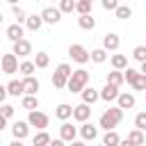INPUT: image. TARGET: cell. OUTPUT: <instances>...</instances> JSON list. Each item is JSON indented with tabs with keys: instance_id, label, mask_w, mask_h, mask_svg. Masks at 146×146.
<instances>
[{
	"instance_id": "1",
	"label": "cell",
	"mask_w": 146,
	"mask_h": 146,
	"mask_svg": "<svg viewBox=\"0 0 146 146\" xmlns=\"http://www.w3.org/2000/svg\"><path fill=\"white\" fill-rule=\"evenodd\" d=\"M121 119H123V110L121 107H110V110H105L103 114H100V121H98V125L105 130V132H110V130H114L119 123H121Z\"/></svg>"
},
{
	"instance_id": "2",
	"label": "cell",
	"mask_w": 146,
	"mask_h": 146,
	"mask_svg": "<svg viewBox=\"0 0 146 146\" xmlns=\"http://www.w3.org/2000/svg\"><path fill=\"white\" fill-rule=\"evenodd\" d=\"M84 87H89V71H87V68H78V71H73V75L68 78L66 89H68L71 94H82Z\"/></svg>"
},
{
	"instance_id": "3",
	"label": "cell",
	"mask_w": 146,
	"mask_h": 146,
	"mask_svg": "<svg viewBox=\"0 0 146 146\" xmlns=\"http://www.w3.org/2000/svg\"><path fill=\"white\" fill-rule=\"evenodd\" d=\"M73 75V68H71V64H59L57 68H55V73H52V84H55V89H64L66 84H68V78Z\"/></svg>"
},
{
	"instance_id": "4",
	"label": "cell",
	"mask_w": 146,
	"mask_h": 146,
	"mask_svg": "<svg viewBox=\"0 0 146 146\" xmlns=\"http://www.w3.org/2000/svg\"><path fill=\"white\" fill-rule=\"evenodd\" d=\"M27 123H30V128H39V132H41V130L48 128L50 116L46 112H41V110H34V112H27Z\"/></svg>"
},
{
	"instance_id": "5",
	"label": "cell",
	"mask_w": 146,
	"mask_h": 146,
	"mask_svg": "<svg viewBox=\"0 0 146 146\" xmlns=\"http://www.w3.org/2000/svg\"><path fill=\"white\" fill-rule=\"evenodd\" d=\"M68 57H71L73 62H78V64H87V62L91 59V52H89L84 46H80V43H71V46H68Z\"/></svg>"
},
{
	"instance_id": "6",
	"label": "cell",
	"mask_w": 146,
	"mask_h": 146,
	"mask_svg": "<svg viewBox=\"0 0 146 146\" xmlns=\"http://www.w3.org/2000/svg\"><path fill=\"white\" fill-rule=\"evenodd\" d=\"M18 57L14 55V52H7V55H2V59H0V68H2V73H7V75H11V73H16L18 71Z\"/></svg>"
},
{
	"instance_id": "7",
	"label": "cell",
	"mask_w": 146,
	"mask_h": 146,
	"mask_svg": "<svg viewBox=\"0 0 146 146\" xmlns=\"http://www.w3.org/2000/svg\"><path fill=\"white\" fill-rule=\"evenodd\" d=\"M41 18H43V23H48V25H57V23L62 21V11H59V7H43Z\"/></svg>"
},
{
	"instance_id": "8",
	"label": "cell",
	"mask_w": 146,
	"mask_h": 146,
	"mask_svg": "<svg viewBox=\"0 0 146 146\" xmlns=\"http://www.w3.org/2000/svg\"><path fill=\"white\" fill-rule=\"evenodd\" d=\"M119 46H121V36H119L116 32H107V34L103 36V50H107V52H116Z\"/></svg>"
},
{
	"instance_id": "9",
	"label": "cell",
	"mask_w": 146,
	"mask_h": 146,
	"mask_svg": "<svg viewBox=\"0 0 146 146\" xmlns=\"http://www.w3.org/2000/svg\"><path fill=\"white\" fill-rule=\"evenodd\" d=\"M135 103H137V98H135L132 91H121L119 98H116V107H121V110H132Z\"/></svg>"
},
{
	"instance_id": "10",
	"label": "cell",
	"mask_w": 146,
	"mask_h": 146,
	"mask_svg": "<svg viewBox=\"0 0 146 146\" xmlns=\"http://www.w3.org/2000/svg\"><path fill=\"white\" fill-rule=\"evenodd\" d=\"M11 135H14V139L23 141V139L30 135V123H27V121H16V123L11 125Z\"/></svg>"
},
{
	"instance_id": "11",
	"label": "cell",
	"mask_w": 146,
	"mask_h": 146,
	"mask_svg": "<svg viewBox=\"0 0 146 146\" xmlns=\"http://www.w3.org/2000/svg\"><path fill=\"white\" fill-rule=\"evenodd\" d=\"M75 135H78V128H75L73 123H68V121H66V123H62V125H59V139H64V141H68V144H71V141H75Z\"/></svg>"
},
{
	"instance_id": "12",
	"label": "cell",
	"mask_w": 146,
	"mask_h": 146,
	"mask_svg": "<svg viewBox=\"0 0 146 146\" xmlns=\"http://www.w3.org/2000/svg\"><path fill=\"white\" fill-rule=\"evenodd\" d=\"M78 132H80L82 141H94V139L98 137V128H96L94 123H82V125L78 128Z\"/></svg>"
},
{
	"instance_id": "13",
	"label": "cell",
	"mask_w": 146,
	"mask_h": 146,
	"mask_svg": "<svg viewBox=\"0 0 146 146\" xmlns=\"http://www.w3.org/2000/svg\"><path fill=\"white\" fill-rule=\"evenodd\" d=\"M11 52H14L16 57H27V55H32V43H30L27 39H21V41L14 43Z\"/></svg>"
},
{
	"instance_id": "14",
	"label": "cell",
	"mask_w": 146,
	"mask_h": 146,
	"mask_svg": "<svg viewBox=\"0 0 146 146\" xmlns=\"http://www.w3.org/2000/svg\"><path fill=\"white\" fill-rule=\"evenodd\" d=\"M55 116H57L62 123H66L68 119H73V105H68V103H59V105L55 107Z\"/></svg>"
},
{
	"instance_id": "15",
	"label": "cell",
	"mask_w": 146,
	"mask_h": 146,
	"mask_svg": "<svg viewBox=\"0 0 146 146\" xmlns=\"http://www.w3.org/2000/svg\"><path fill=\"white\" fill-rule=\"evenodd\" d=\"M89 116H91V107H89V105L80 103V105H75V107H73V119H75V121L87 123V121H89Z\"/></svg>"
},
{
	"instance_id": "16",
	"label": "cell",
	"mask_w": 146,
	"mask_h": 146,
	"mask_svg": "<svg viewBox=\"0 0 146 146\" xmlns=\"http://www.w3.org/2000/svg\"><path fill=\"white\" fill-rule=\"evenodd\" d=\"M80 96H82V103H84V105H89V107H91L96 100H100V91H98V89H94V87H84Z\"/></svg>"
},
{
	"instance_id": "17",
	"label": "cell",
	"mask_w": 146,
	"mask_h": 146,
	"mask_svg": "<svg viewBox=\"0 0 146 146\" xmlns=\"http://www.w3.org/2000/svg\"><path fill=\"white\" fill-rule=\"evenodd\" d=\"M23 34H25V30H23V25H18V23H11V25L7 27V39H9L11 43H16V41L25 39Z\"/></svg>"
},
{
	"instance_id": "18",
	"label": "cell",
	"mask_w": 146,
	"mask_h": 146,
	"mask_svg": "<svg viewBox=\"0 0 146 146\" xmlns=\"http://www.w3.org/2000/svg\"><path fill=\"white\" fill-rule=\"evenodd\" d=\"M39 80L32 75V78H23V89H25V96H36V91H39Z\"/></svg>"
},
{
	"instance_id": "19",
	"label": "cell",
	"mask_w": 146,
	"mask_h": 146,
	"mask_svg": "<svg viewBox=\"0 0 146 146\" xmlns=\"http://www.w3.org/2000/svg\"><path fill=\"white\" fill-rule=\"evenodd\" d=\"M119 89L116 87H112V84H105L103 89H100V100H105V103H112V100H116L119 98Z\"/></svg>"
},
{
	"instance_id": "20",
	"label": "cell",
	"mask_w": 146,
	"mask_h": 146,
	"mask_svg": "<svg viewBox=\"0 0 146 146\" xmlns=\"http://www.w3.org/2000/svg\"><path fill=\"white\" fill-rule=\"evenodd\" d=\"M41 25H43L41 14H30V16H27V21H25V27H27L30 32H39V30H41Z\"/></svg>"
},
{
	"instance_id": "21",
	"label": "cell",
	"mask_w": 146,
	"mask_h": 146,
	"mask_svg": "<svg viewBox=\"0 0 146 146\" xmlns=\"http://www.w3.org/2000/svg\"><path fill=\"white\" fill-rule=\"evenodd\" d=\"M112 71H125L128 68V57L125 55H110Z\"/></svg>"
},
{
	"instance_id": "22",
	"label": "cell",
	"mask_w": 146,
	"mask_h": 146,
	"mask_svg": "<svg viewBox=\"0 0 146 146\" xmlns=\"http://www.w3.org/2000/svg\"><path fill=\"white\" fill-rule=\"evenodd\" d=\"M125 80H123V71H110L107 73V78H105V84H112V87H121Z\"/></svg>"
},
{
	"instance_id": "23",
	"label": "cell",
	"mask_w": 146,
	"mask_h": 146,
	"mask_svg": "<svg viewBox=\"0 0 146 146\" xmlns=\"http://www.w3.org/2000/svg\"><path fill=\"white\" fill-rule=\"evenodd\" d=\"M7 94L9 96H25V89H23V80H11L9 84H7Z\"/></svg>"
},
{
	"instance_id": "24",
	"label": "cell",
	"mask_w": 146,
	"mask_h": 146,
	"mask_svg": "<svg viewBox=\"0 0 146 146\" xmlns=\"http://www.w3.org/2000/svg\"><path fill=\"white\" fill-rule=\"evenodd\" d=\"M125 139H128L130 144H135V146H144L146 135H144L141 130H137V128H135V130H130V132H128V137H125Z\"/></svg>"
},
{
	"instance_id": "25",
	"label": "cell",
	"mask_w": 146,
	"mask_h": 146,
	"mask_svg": "<svg viewBox=\"0 0 146 146\" xmlns=\"http://www.w3.org/2000/svg\"><path fill=\"white\" fill-rule=\"evenodd\" d=\"M100 144H103V146H119V144H121V137H119L116 130H110V132L103 135V141H100Z\"/></svg>"
},
{
	"instance_id": "26",
	"label": "cell",
	"mask_w": 146,
	"mask_h": 146,
	"mask_svg": "<svg viewBox=\"0 0 146 146\" xmlns=\"http://www.w3.org/2000/svg\"><path fill=\"white\" fill-rule=\"evenodd\" d=\"M21 105H23V110L34 112V110H39V98L36 96H23L21 98Z\"/></svg>"
},
{
	"instance_id": "27",
	"label": "cell",
	"mask_w": 146,
	"mask_h": 146,
	"mask_svg": "<svg viewBox=\"0 0 146 146\" xmlns=\"http://www.w3.org/2000/svg\"><path fill=\"white\" fill-rule=\"evenodd\" d=\"M50 135L46 132V130H41V132H36L34 137H32V146H50Z\"/></svg>"
},
{
	"instance_id": "28",
	"label": "cell",
	"mask_w": 146,
	"mask_h": 146,
	"mask_svg": "<svg viewBox=\"0 0 146 146\" xmlns=\"http://www.w3.org/2000/svg\"><path fill=\"white\" fill-rule=\"evenodd\" d=\"M34 71H36V66H34V62H30V59H23L21 66H18V73H23L25 78H32Z\"/></svg>"
},
{
	"instance_id": "29",
	"label": "cell",
	"mask_w": 146,
	"mask_h": 146,
	"mask_svg": "<svg viewBox=\"0 0 146 146\" xmlns=\"http://www.w3.org/2000/svg\"><path fill=\"white\" fill-rule=\"evenodd\" d=\"M75 11L80 16H89L91 14V0H78L75 2Z\"/></svg>"
},
{
	"instance_id": "30",
	"label": "cell",
	"mask_w": 146,
	"mask_h": 146,
	"mask_svg": "<svg viewBox=\"0 0 146 146\" xmlns=\"http://www.w3.org/2000/svg\"><path fill=\"white\" fill-rule=\"evenodd\" d=\"M78 25H80L82 30H94V27H96V18H94L91 14H89V16H80V18H78Z\"/></svg>"
},
{
	"instance_id": "31",
	"label": "cell",
	"mask_w": 146,
	"mask_h": 146,
	"mask_svg": "<svg viewBox=\"0 0 146 146\" xmlns=\"http://www.w3.org/2000/svg\"><path fill=\"white\" fill-rule=\"evenodd\" d=\"M48 64H50V57H48V52H36V57H34V66L36 68H48Z\"/></svg>"
},
{
	"instance_id": "32",
	"label": "cell",
	"mask_w": 146,
	"mask_h": 146,
	"mask_svg": "<svg viewBox=\"0 0 146 146\" xmlns=\"http://www.w3.org/2000/svg\"><path fill=\"white\" fill-rule=\"evenodd\" d=\"M132 59H137L139 64H144V62H146V43H144V46H135V48H132Z\"/></svg>"
},
{
	"instance_id": "33",
	"label": "cell",
	"mask_w": 146,
	"mask_h": 146,
	"mask_svg": "<svg viewBox=\"0 0 146 146\" xmlns=\"http://www.w3.org/2000/svg\"><path fill=\"white\" fill-rule=\"evenodd\" d=\"M105 59H107V50H103V48H94V50H91V62L103 64Z\"/></svg>"
},
{
	"instance_id": "34",
	"label": "cell",
	"mask_w": 146,
	"mask_h": 146,
	"mask_svg": "<svg viewBox=\"0 0 146 146\" xmlns=\"http://www.w3.org/2000/svg\"><path fill=\"white\" fill-rule=\"evenodd\" d=\"M114 14H116V18H119V21H125V18H130V16H132V9H130L128 5H119V9H116Z\"/></svg>"
},
{
	"instance_id": "35",
	"label": "cell",
	"mask_w": 146,
	"mask_h": 146,
	"mask_svg": "<svg viewBox=\"0 0 146 146\" xmlns=\"http://www.w3.org/2000/svg\"><path fill=\"white\" fill-rule=\"evenodd\" d=\"M11 14L16 16V23H18V25L27 21V16H25V11H23V7H18V5H11Z\"/></svg>"
},
{
	"instance_id": "36",
	"label": "cell",
	"mask_w": 146,
	"mask_h": 146,
	"mask_svg": "<svg viewBox=\"0 0 146 146\" xmlns=\"http://www.w3.org/2000/svg\"><path fill=\"white\" fill-rule=\"evenodd\" d=\"M137 78H139V71H137V68H130V66H128V68L123 71V80H125L128 84H132Z\"/></svg>"
},
{
	"instance_id": "37",
	"label": "cell",
	"mask_w": 146,
	"mask_h": 146,
	"mask_svg": "<svg viewBox=\"0 0 146 146\" xmlns=\"http://www.w3.org/2000/svg\"><path fill=\"white\" fill-rule=\"evenodd\" d=\"M130 87H132L135 91H144V94H146V75H141V73H139V78H137Z\"/></svg>"
},
{
	"instance_id": "38",
	"label": "cell",
	"mask_w": 146,
	"mask_h": 146,
	"mask_svg": "<svg viewBox=\"0 0 146 146\" xmlns=\"http://www.w3.org/2000/svg\"><path fill=\"white\" fill-rule=\"evenodd\" d=\"M59 11H62V14L75 11V0H62V2H59Z\"/></svg>"
},
{
	"instance_id": "39",
	"label": "cell",
	"mask_w": 146,
	"mask_h": 146,
	"mask_svg": "<svg viewBox=\"0 0 146 146\" xmlns=\"http://www.w3.org/2000/svg\"><path fill=\"white\" fill-rule=\"evenodd\" d=\"M0 114H2L5 119H11V116L16 114V107L9 105V103H5V105H0Z\"/></svg>"
},
{
	"instance_id": "40",
	"label": "cell",
	"mask_w": 146,
	"mask_h": 146,
	"mask_svg": "<svg viewBox=\"0 0 146 146\" xmlns=\"http://www.w3.org/2000/svg\"><path fill=\"white\" fill-rule=\"evenodd\" d=\"M135 128L141 130V132L146 130V112H139V114L135 116Z\"/></svg>"
},
{
	"instance_id": "41",
	"label": "cell",
	"mask_w": 146,
	"mask_h": 146,
	"mask_svg": "<svg viewBox=\"0 0 146 146\" xmlns=\"http://www.w3.org/2000/svg\"><path fill=\"white\" fill-rule=\"evenodd\" d=\"M103 9L105 11H116L119 9V2L116 0H103Z\"/></svg>"
},
{
	"instance_id": "42",
	"label": "cell",
	"mask_w": 146,
	"mask_h": 146,
	"mask_svg": "<svg viewBox=\"0 0 146 146\" xmlns=\"http://www.w3.org/2000/svg\"><path fill=\"white\" fill-rule=\"evenodd\" d=\"M7 84H0V105H5V98H7Z\"/></svg>"
},
{
	"instance_id": "43",
	"label": "cell",
	"mask_w": 146,
	"mask_h": 146,
	"mask_svg": "<svg viewBox=\"0 0 146 146\" xmlns=\"http://www.w3.org/2000/svg\"><path fill=\"white\" fill-rule=\"evenodd\" d=\"M50 146H66V141L57 137V139H52V141H50Z\"/></svg>"
},
{
	"instance_id": "44",
	"label": "cell",
	"mask_w": 146,
	"mask_h": 146,
	"mask_svg": "<svg viewBox=\"0 0 146 146\" xmlns=\"http://www.w3.org/2000/svg\"><path fill=\"white\" fill-rule=\"evenodd\" d=\"M5 128H7V119H5V116H2V114H0V132H2V130H5Z\"/></svg>"
},
{
	"instance_id": "45",
	"label": "cell",
	"mask_w": 146,
	"mask_h": 146,
	"mask_svg": "<svg viewBox=\"0 0 146 146\" xmlns=\"http://www.w3.org/2000/svg\"><path fill=\"white\" fill-rule=\"evenodd\" d=\"M68 146H87V141H82V139H75V141H71Z\"/></svg>"
},
{
	"instance_id": "46",
	"label": "cell",
	"mask_w": 146,
	"mask_h": 146,
	"mask_svg": "<svg viewBox=\"0 0 146 146\" xmlns=\"http://www.w3.org/2000/svg\"><path fill=\"white\" fill-rule=\"evenodd\" d=\"M119 146H135V144H130L128 139H121V144H119Z\"/></svg>"
},
{
	"instance_id": "47",
	"label": "cell",
	"mask_w": 146,
	"mask_h": 146,
	"mask_svg": "<svg viewBox=\"0 0 146 146\" xmlns=\"http://www.w3.org/2000/svg\"><path fill=\"white\" fill-rule=\"evenodd\" d=\"M9 146H25V144H23V141H18V139H14V141H11Z\"/></svg>"
},
{
	"instance_id": "48",
	"label": "cell",
	"mask_w": 146,
	"mask_h": 146,
	"mask_svg": "<svg viewBox=\"0 0 146 146\" xmlns=\"http://www.w3.org/2000/svg\"><path fill=\"white\" fill-rule=\"evenodd\" d=\"M139 73H141V75H146V62L141 64V68H139Z\"/></svg>"
},
{
	"instance_id": "49",
	"label": "cell",
	"mask_w": 146,
	"mask_h": 146,
	"mask_svg": "<svg viewBox=\"0 0 146 146\" xmlns=\"http://www.w3.org/2000/svg\"><path fill=\"white\" fill-rule=\"evenodd\" d=\"M0 23H2V14H0Z\"/></svg>"
},
{
	"instance_id": "50",
	"label": "cell",
	"mask_w": 146,
	"mask_h": 146,
	"mask_svg": "<svg viewBox=\"0 0 146 146\" xmlns=\"http://www.w3.org/2000/svg\"><path fill=\"white\" fill-rule=\"evenodd\" d=\"M96 146H103V144H96Z\"/></svg>"
},
{
	"instance_id": "51",
	"label": "cell",
	"mask_w": 146,
	"mask_h": 146,
	"mask_svg": "<svg viewBox=\"0 0 146 146\" xmlns=\"http://www.w3.org/2000/svg\"><path fill=\"white\" fill-rule=\"evenodd\" d=\"M144 96H146V94H144Z\"/></svg>"
}]
</instances>
